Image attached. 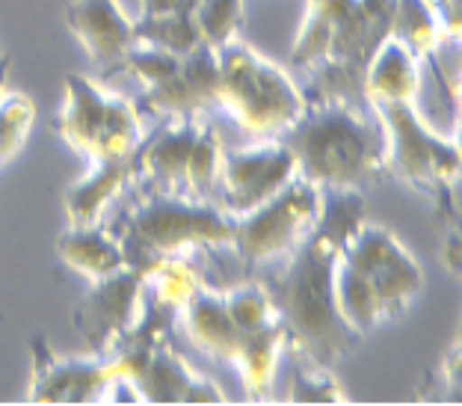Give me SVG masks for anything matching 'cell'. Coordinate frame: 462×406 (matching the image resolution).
<instances>
[{
	"instance_id": "cell-8",
	"label": "cell",
	"mask_w": 462,
	"mask_h": 406,
	"mask_svg": "<svg viewBox=\"0 0 462 406\" xmlns=\"http://www.w3.org/2000/svg\"><path fill=\"white\" fill-rule=\"evenodd\" d=\"M320 214V187H314L302 175L282 187L264 205L235 220V255L246 267L288 258L314 232Z\"/></svg>"
},
{
	"instance_id": "cell-26",
	"label": "cell",
	"mask_w": 462,
	"mask_h": 406,
	"mask_svg": "<svg viewBox=\"0 0 462 406\" xmlns=\"http://www.w3.org/2000/svg\"><path fill=\"white\" fill-rule=\"evenodd\" d=\"M335 303H338L341 318L359 332V336H367V332L376 329L385 320L371 285H367L341 255H338V262H335Z\"/></svg>"
},
{
	"instance_id": "cell-1",
	"label": "cell",
	"mask_w": 462,
	"mask_h": 406,
	"mask_svg": "<svg viewBox=\"0 0 462 406\" xmlns=\"http://www.w3.org/2000/svg\"><path fill=\"white\" fill-rule=\"evenodd\" d=\"M335 262L338 249L311 232L267 282L273 309L285 329V350L327 368L362 338L335 303Z\"/></svg>"
},
{
	"instance_id": "cell-34",
	"label": "cell",
	"mask_w": 462,
	"mask_h": 406,
	"mask_svg": "<svg viewBox=\"0 0 462 406\" xmlns=\"http://www.w3.org/2000/svg\"><path fill=\"white\" fill-rule=\"evenodd\" d=\"M442 258L450 273H459V235H448V241L442 244Z\"/></svg>"
},
{
	"instance_id": "cell-30",
	"label": "cell",
	"mask_w": 462,
	"mask_h": 406,
	"mask_svg": "<svg viewBox=\"0 0 462 406\" xmlns=\"http://www.w3.org/2000/svg\"><path fill=\"white\" fill-rule=\"evenodd\" d=\"M193 21L208 45H226L240 36L244 27V0H199Z\"/></svg>"
},
{
	"instance_id": "cell-20",
	"label": "cell",
	"mask_w": 462,
	"mask_h": 406,
	"mask_svg": "<svg viewBox=\"0 0 462 406\" xmlns=\"http://www.w3.org/2000/svg\"><path fill=\"white\" fill-rule=\"evenodd\" d=\"M57 253L62 258V264H69L75 273L87 279V282H98V279L125 267V253H122L119 237L107 232L104 226L69 228V232L60 237Z\"/></svg>"
},
{
	"instance_id": "cell-33",
	"label": "cell",
	"mask_w": 462,
	"mask_h": 406,
	"mask_svg": "<svg viewBox=\"0 0 462 406\" xmlns=\"http://www.w3.org/2000/svg\"><path fill=\"white\" fill-rule=\"evenodd\" d=\"M199 0H143V18L154 15H193Z\"/></svg>"
},
{
	"instance_id": "cell-15",
	"label": "cell",
	"mask_w": 462,
	"mask_h": 406,
	"mask_svg": "<svg viewBox=\"0 0 462 406\" xmlns=\"http://www.w3.org/2000/svg\"><path fill=\"white\" fill-rule=\"evenodd\" d=\"M202 116H166L136 149V181L154 193H184V172Z\"/></svg>"
},
{
	"instance_id": "cell-16",
	"label": "cell",
	"mask_w": 462,
	"mask_h": 406,
	"mask_svg": "<svg viewBox=\"0 0 462 406\" xmlns=\"http://www.w3.org/2000/svg\"><path fill=\"white\" fill-rule=\"evenodd\" d=\"M178 320L184 324V332L190 336V341L199 350L208 353L217 362L235 365L246 332H240L235 320H231L223 291L199 285L196 294L178 311Z\"/></svg>"
},
{
	"instance_id": "cell-17",
	"label": "cell",
	"mask_w": 462,
	"mask_h": 406,
	"mask_svg": "<svg viewBox=\"0 0 462 406\" xmlns=\"http://www.w3.org/2000/svg\"><path fill=\"white\" fill-rule=\"evenodd\" d=\"M421 57L415 51H409L401 39L385 36L365 69L367 104H412L418 92H421Z\"/></svg>"
},
{
	"instance_id": "cell-31",
	"label": "cell",
	"mask_w": 462,
	"mask_h": 406,
	"mask_svg": "<svg viewBox=\"0 0 462 406\" xmlns=\"http://www.w3.org/2000/svg\"><path fill=\"white\" fill-rule=\"evenodd\" d=\"M291 401L293 403H344V392L327 365H314L302 359V365L291 377Z\"/></svg>"
},
{
	"instance_id": "cell-6",
	"label": "cell",
	"mask_w": 462,
	"mask_h": 406,
	"mask_svg": "<svg viewBox=\"0 0 462 406\" xmlns=\"http://www.w3.org/2000/svg\"><path fill=\"white\" fill-rule=\"evenodd\" d=\"M54 131L92 166L128 161L143 143L136 104L83 75H66V104Z\"/></svg>"
},
{
	"instance_id": "cell-9",
	"label": "cell",
	"mask_w": 462,
	"mask_h": 406,
	"mask_svg": "<svg viewBox=\"0 0 462 406\" xmlns=\"http://www.w3.org/2000/svg\"><path fill=\"white\" fill-rule=\"evenodd\" d=\"M338 255L371 285L385 320L403 315L424 288V270L383 226L365 220V226Z\"/></svg>"
},
{
	"instance_id": "cell-4",
	"label": "cell",
	"mask_w": 462,
	"mask_h": 406,
	"mask_svg": "<svg viewBox=\"0 0 462 406\" xmlns=\"http://www.w3.org/2000/svg\"><path fill=\"white\" fill-rule=\"evenodd\" d=\"M217 107L226 110L246 137L276 140L306 113V96L293 78L255 48L231 39L217 48Z\"/></svg>"
},
{
	"instance_id": "cell-25",
	"label": "cell",
	"mask_w": 462,
	"mask_h": 406,
	"mask_svg": "<svg viewBox=\"0 0 462 406\" xmlns=\"http://www.w3.org/2000/svg\"><path fill=\"white\" fill-rule=\"evenodd\" d=\"M223 158L226 149L219 143V134L211 125H199V134L193 140L190 158H187V172H184V196L193 199L217 202L219 193V175H223Z\"/></svg>"
},
{
	"instance_id": "cell-27",
	"label": "cell",
	"mask_w": 462,
	"mask_h": 406,
	"mask_svg": "<svg viewBox=\"0 0 462 406\" xmlns=\"http://www.w3.org/2000/svg\"><path fill=\"white\" fill-rule=\"evenodd\" d=\"M36 122V104L27 92L0 87V166L13 163L27 145Z\"/></svg>"
},
{
	"instance_id": "cell-28",
	"label": "cell",
	"mask_w": 462,
	"mask_h": 406,
	"mask_svg": "<svg viewBox=\"0 0 462 406\" xmlns=\"http://www.w3.org/2000/svg\"><path fill=\"white\" fill-rule=\"evenodd\" d=\"M134 33L140 45H152L161 51H170V54H190L193 48L202 45V33H199L193 15H154V18H143L134 21Z\"/></svg>"
},
{
	"instance_id": "cell-23",
	"label": "cell",
	"mask_w": 462,
	"mask_h": 406,
	"mask_svg": "<svg viewBox=\"0 0 462 406\" xmlns=\"http://www.w3.org/2000/svg\"><path fill=\"white\" fill-rule=\"evenodd\" d=\"M362 226H365V190H353V187H323L314 235H320L323 241L332 244L341 253Z\"/></svg>"
},
{
	"instance_id": "cell-10",
	"label": "cell",
	"mask_w": 462,
	"mask_h": 406,
	"mask_svg": "<svg viewBox=\"0 0 462 406\" xmlns=\"http://www.w3.org/2000/svg\"><path fill=\"white\" fill-rule=\"evenodd\" d=\"M293 175H297V158L282 137L226 152L217 205L237 220L252 208L273 199Z\"/></svg>"
},
{
	"instance_id": "cell-13",
	"label": "cell",
	"mask_w": 462,
	"mask_h": 406,
	"mask_svg": "<svg viewBox=\"0 0 462 406\" xmlns=\"http://www.w3.org/2000/svg\"><path fill=\"white\" fill-rule=\"evenodd\" d=\"M66 27L101 75L122 71L125 57L136 45L134 21L122 13L119 0H71L66 6Z\"/></svg>"
},
{
	"instance_id": "cell-11",
	"label": "cell",
	"mask_w": 462,
	"mask_h": 406,
	"mask_svg": "<svg viewBox=\"0 0 462 406\" xmlns=\"http://www.w3.org/2000/svg\"><path fill=\"white\" fill-rule=\"evenodd\" d=\"M116 380L128 377L113 356H60L45 338L33 341V383L27 394L33 403H104Z\"/></svg>"
},
{
	"instance_id": "cell-21",
	"label": "cell",
	"mask_w": 462,
	"mask_h": 406,
	"mask_svg": "<svg viewBox=\"0 0 462 406\" xmlns=\"http://www.w3.org/2000/svg\"><path fill=\"white\" fill-rule=\"evenodd\" d=\"M282 353H285V329H282V324H273L244 336V345L237 350L235 365L240 371V380H244L249 401L270 398Z\"/></svg>"
},
{
	"instance_id": "cell-7",
	"label": "cell",
	"mask_w": 462,
	"mask_h": 406,
	"mask_svg": "<svg viewBox=\"0 0 462 406\" xmlns=\"http://www.w3.org/2000/svg\"><path fill=\"white\" fill-rule=\"evenodd\" d=\"M371 107L385 128V170L412 190L433 196L439 205L448 208V193L454 196L459 175L457 137H442L436 128H430L421 110L412 104L388 101Z\"/></svg>"
},
{
	"instance_id": "cell-2",
	"label": "cell",
	"mask_w": 462,
	"mask_h": 406,
	"mask_svg": "<svg viewBox=\"0 0 462 406\" xmlns=\"http://www.w3.org/2000/svg\"><path fill=\"white\" fill-rule=\"evenodd\" d=\"M282 140L297 158V175L320 190H365L388 172L385 128L371 104H306Z\"/></svg>"
},
{
	"instance_id": "cell-5",
	"label": "cell",
	"mask_w": 462,
	"mask_h": 406,
	"mask_svg": "<svg viewBox=\"0 0 462 406\" xmlns=\"http://www.w3.org/2000/svg\"><path fill=\"white\" fill-rule=\"evenodd\" d=\"M394 0H309L291 51L300 69H367L376 45L392 33Z\"/></svg>"
},
{
	"instance_id": "cell-35",
	"label": "cell",
	"mask_w": 462,
	"mask_h": 406,
	"mask_svg": "<svg viewBox=\"0 0 462 406\" xmlns=\"http://www.w3.org/2000/svg\"><path fill=\"white\" fill-rule=\"evenodd\" d=\"M4 83H6V78H4V80H0V87H4Z\"/></svg>"
},
{
	"instance_id": "cell-24",
	"label": "cell",
	"mask_w": 462,
	"mask_h": 406,
	"mask_svg": "<svg viewBox=\"0 0 462 406\" xmlns=\"http://www.w3.org/2000/svg\"><path fill=\"white\" fill-rule=\"evenodd\" d=\"M199 285L202 279L184 255H163L143 270V297L172 311H181Z\"/></svg>"
},
{
	"instance_id": "cell-29",
	"label": "cell",
	"mask_w": 462,
	"mask_h": 406,
	"mask_svg": "<svg viewBox=\"0 0 462 406\" xmlns=\"http://www.w3.org/2000/svg\"><path fill=\"white\" fill-rule=\"evenodd\" d=\"M226 309L240 332H258L264 327L279 324L276 309H273L270 291L261 282H240L226 291Z\"/></svg>"
},
{
	"instance_id": "cell-12",
	"label": "cell",
	"mask_w": 462,
	"mask_h": 406,
	"mask_svg": "<svg viewBox=\"0 0 462 406\" xmlns=\"http://www.w3.org/2000/svg\"><path fill=\"white\" fill-rule=\"evenodd\" d=\"M143 311V270L131 264L89 282L87 297L75 309V327L87 341L89 353L107 356L125 338Z\"/></svg>"
},
{
	"instance_id": "cell-19",
	"label": "cell",
	"mask_w": 462,
	"mask_h": 406,
	"mask_svg": "<svg viewBox=\"0 0 462 406\" xmlns=\"http://www.w3.org/2000/svg\"><path fill=\"white\" fill-rule=\"evenodd\" d=\"M136 181V152L128 161H113V163H98L92 166V172L83 181H78L66 193V214H69V228H89L101 226L104 214L113 205L125 187Z\"/></svg>"
},
{
	"instance_id": "cell-22",
	"label": "cell",
	"mask_w": 462,
	"mask_h": 406,
	"mask_svg": "<svg viewBox=\"0 0 462 406\" xmlns=\"http://www.w3.org/2000/svg\"><path fill=\"white\" fill-rule=\"evenodd\" d=\"M196 377L199 374L187 368L181 356H175L166 345H157L145 368L140 371V377L134 380V386L140 392L143 403H187V394H190Z\"/></svg>"
},
{
	"instance_id": "cell-14",
	"label": "cell",
	"mask_w": 462,
	"mask_h": 406,
	"mask_svg": "<svg viewBox=\"0 0 462 406\" xmlns=\"http://www.w3.org/2000/svg\"><path fill=\"white\" fill-rule=\"evenodd\" d=\"M219 87V60L217 48L202 42L190 54L181 57V66L172 78L145 89L143 104L157 116H202L205 110H217Z\"/></svg>"
},
{
	"instance_id": "cell-3",
	"label": "cell",
	"mask_w": 462,
	"mask_h": 406,
	"mask_svg": "<svg viewBox=\"0 0 462 406\" xmlns=\"http://www.w3.org/2000/svg\"><path fill=\"white\" fill-rule=\"evenodd\" d=\"M119 237L125 264L145 270L163 255H184L190 249L235 244V217L217 202L184 193L145 190L113 232Z\"/></svg>"
},
{
	"instance_id": "cell-18",
	"label": "cell",
	"mask_w": 462,
	"mask_h": 406,
	"mask_svg": "<svg viewBox=\"0 0 462 406\" xmlns=\"http://www.w3.org/2000/svg\"><path fill=\"white\" fill-rule=\"evenodd\" d=\"M418 57H433L459 36V6L448 0H394L392 33Z\"/></svg>"
},
{
	"instance_id": "cell-32",
	"label": "cell",
	"mask_w": 462,
	"mask_h": 406,
	"mask_svg": "<svg viewBox=\"0 0 462 406\" xmlns=\"http://www.w3.org/2000/svg\"><path fill=\"white\" fill-rule=\"evenodd\" d=\"M178 66H181V57L178 54H170V51H161L152 45H140V42H136L131 48V54L125 57V69H128L145 89H152L157 83H163L166 78H172Z\"/></svg>"
}]
</instances>
